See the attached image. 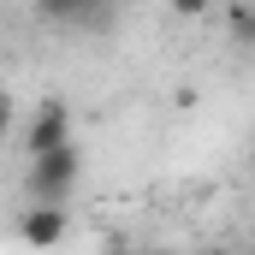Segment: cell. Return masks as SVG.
Instances as JSON below:
<instances>
[{
    "instance_id": "6da1fadb",
    "label": "cell",
    "mask_w": 255,
    "mask_h": 255,
    "mask_svg": "<svg viewBox=\"0 0 255 255\" xmlns=\"http://www.w3.org/2000/svg\"><path fill=\"white\" fill-rule=\"evenodd\" d=\"M77 178H83V154H77V148H54V154L30 160V184H24V190L36 196V208H60Z\"/></svg>"
},
{
    "instance_id": "7a4b0ae2",
    "label": "cell",
    "mask_w": 255,
    "mask_h": 255,
    "mask_svg": "<svg viewBox=\"0 0 255 255\" xmlns=\"http://www.w3.org/2000/svg\"><path fill=\"white\" fill-rule=\"evenodd\" d=\"M24 148H30V160H42V154H54V148H71V107H65L60 95H48V101L36 107V119L24 130Z\"/></svg>"
},
{
    "instance_id": "3957f363",
    "label": "cell",
    "mask_w": 255,
    "mask_h": 255,
    "mask_svg": "<svg viewBox=\"0 0 255 255\" xmlns=\"http://www.w3.org/2000/svg\"><path fill=\"white\" fill-rule=\"evenodd\" d=\"M65 226H71L65 208H30V214L18 220V238H24L30 250H54V244L65 238Z\"/></svg>"
},
{
    "instance_id": "277c9868",
    "label": "cell",
    "mask_w": 255,
    "mask_h": 255,
    "mask_svg": "<svg viewBox=\"0 0 255 255\" xmlns=\"http://www.w3.org/2000/svg\"><path fill=\"white\" fill-rule=\"evenodd\" d=\"M226 24H232V36H238V42H255V6H232V12H226Z\"/></svg>"
},
{
    "instance_id": "5b68a950",
    "label": "cell",
    "mask_w": 255,
    "mask_h": 255,
    "mask_svg": "<svg viewBox=\"0 0 255 255\" xmlns=\"http://www.w3.org/2000/svg\"><path fill=\"white\" fill-rule=\"evenodd\" d=\"M6 125H12V95L0 89V136H6Z\"/></svg>"
},
{
    "instance_id": "8992f818",
    "label": "cell",
    "mask_w": 255,
    "mask_h": 255,
    "mask_svg": "<svg viewBox=\"0 0 255 255\" xmlns=\"http://www.w3.org/2000/svg\"><path fill=\"white\" fill-rule=\"evenodd\" d=\"M166 255H172V250H166Z\"/></svg>"
}]
</instances>
